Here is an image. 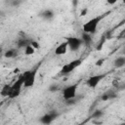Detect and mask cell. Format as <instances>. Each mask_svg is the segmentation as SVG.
<instances>
[{
	"instance_id": "2e32d148",
	"label": "cell",
	"mask_w": 125,
	"mask_h": 125,
	"mask_svg": "<svg viewBox=\"0 0 125 125\" xmlns=\"http://www.w3.org/2000/svg\"><path fill=\"white\" fill-rule=\"evenodd\" d=\"M34 52H35V48H34L31 44L27 45V46L24 48V54H25V55H27V56L33 55V54H34Z\"/></svg>"
},
{
	"instance_id": "cb8c5ba5",
	"label": "cell",
	"mask_w": 125,
	"mask_h": 125,
	"mask_svg": "<svg viewBox=\"0 0 125 125\" xmlns=\"http://www.w3.org/2000/svg\"><path fill=\"white\" fill-rule=\"evenodd\" d=\"M117 1H118V0H106V3L109 4V5H113V4H115Z\"/></svg>"
},
{
	"instance_id": "30bf717a",
	"label": "cell",
	"mask_w": 125,
	"mask_h": 125,
	"mask_svg": "<svg viewBox=\"0 0 125 125\" xmlns=\"http://www.w3.org/2000/svg\"><path fill=\"white\" fill-rule=\"evenodd\" d=\"M92 34L90 33H87V32H82V35H81V39L83 41V44H85L86 46H89L91 43H92V37H91Z\"/></svg>"
},
{
	"instance_id": "5bb4252c",
	"label": "cell",
	"mask_w": 125,
	"mask_h": 125,
	"mask_svg": "<svg viewBox=\"0 0 125 125\" xmlns=\"http://www.w3.org/2000/svg\"><path fill=\"white\" fill-rule=\"evenodd\" d=\"M11 90H12V86H10V85H5V86L2 88V90H1V95H2L3 97H5V96L9 97V95H10V93H11Z\"/></svg>"
},
{
	"instance_id": "5b68a950",
	"label": "cell",
	"mask_w": 125,
	"mask_h": 125,
	"mask_svg": "<svg viewBox=\"0 0 125 125\" xmlns=\"http://www.w3.org/2000/svg\"><path fill=\"white\" fill-rule=\"evenodd\" d=\"M66 42L68 44V48L72 52L78 51L80 49L81 45L83 44L82 39L78 38V37H68V38H66Z\"/></svg>"
},
{
	"instance_id": "e0dca14e",
	"label": "cell",
	"mask_w": 125,
	"mask_h": 125,
	"mask_svg": "<svg viewBox=\"0 0 125 125\" xmlns=\"http://www.w3.org/2000/svg\"><path fill=\"white\" fill-rule=\"evenodd\" d=\"M104 115V111L103 110H100V109H96L94 111V113L92 114V117L93 118H100Z\"/></svg>"
},
{
	"instance_id": "8992f818",
	"label": "cell",
	"mask_w": 125,
	"mask_h": 125,
	"mask_svg": "<svg viewBox=\"0 0 125 125\" xmlns=\"http://www.w3.org/2000/svg\"><path fill=\"white\" fill-rule=\"evenodd\" d=\"M104 77V74H97V75H93V76H91V77H89L88 78V80H87V85H88V87H90V88H92V89H94V88H96L97 86H98V84L100 83V81L103 79Z\"/></svg>"
},
{
	"instance_id": "7a4b0ae2",
	"label": "cell",
	"mask_w": 125,
	"mask_h": 125,
	"mask_svg": "<svg viewBox=\"0 0 125 125\" xmlns=\"http://www.w3.org/2000/svg\"><path fill=\"white\" fill-rule=\"evenodd\" d=\"M82 63V60L81 59H76V60H73V61H71L70 62H68V63H66V64H64L62 67V69H61V74H62V75H66V74H68V73H70V72H72L76 67H78L80 64Z\"/></svg>"
},
{
	"instance_id": "44dd1931",
	"label": "cell",
	"mask_w": 125,
	"mask_h": 125,
	"mask_svg": "<svg viewBox=\"0 0 125 125\" xmlns=\"http://www.w3.org/2000/svg\"><path fill=\"white\" fill-rule=\"evenodd\" d=\"M104 59H100V60H98L96 62V65L97 66H101V65L104 64Z\"/></svg>"
},
{
	"instance_id": "9c48e42d",
	"label": "cell",
	"mask_w": 125,
	"mask_h": 125,
	"mask_svg": "<svg viewBox=\"0 0 125 125\" xmlns=\"http://www.w3.org/2000/svg\"><path fill=\"white\" fill-rule=\"evenodd\" d=\"M39 16H40L42 19L46 20V21H51V20H53V19H54L55 14H54V12H53L52 10L47 9V10H44L42 13H40V15H39Z\"/></svg>"
},
{
	"instance_id": "ba28073f",
	"label": "cell",
	"mask_w": 125,
	"mask_h": 125,
	"mask_svg": "<svg viewBox=\"0 0 125 125\" xmlns=\"http://www.w3.org/2000/svg\"><path fill=\"white\" fill-rule=\"evenodd\" d=\"M67 48H68V44L66 41L64 42H62L61 44H59L56 49H55V55L57 56H62V55H64L67 51Z\"/></svg>"
},
{
	"instance_id": "7c38bea8",
	"label": "cell",
	"mask_w": 125,
	"mask_h": 125,
	"mask_svg": "<svg viewBox=\"0 0 125 125\" xmlns=\"http://www.w3.org/2000/svg\"><path fill=\"white\" fill-rule=\"evenodd\" d=\"M113 64L116 68H120L125 65V57H118L114 60Z\"/></svg>"
},
{
	"instance_id": "603a6c76",
	"label": "cell",
	"mask_w": 125,
	"mask_h": 125,
	"mask_svg": "<svg viewBox=\"0 0 125 125\" xmlns=\"http://www.w3.org/2000/svg\"><path fill=\"white\" fill-rule=\"evenodd\" d=\"M87 13H88V9H87V8H84V9L81 11V14H80V16H81V17H83V16H85Z\"/></svg>"
},
{
	"instance_id": "d6986e66",
	"label": "cell",
	"mask_w": 125,
	"mask_h": 125,
	"mask_svg": "<svg viewBox=\"0 0 125 125\" xmlns=\"http://www.w3.org/2000/svg\"><path fill=\"white\" fill-rule=\"evenodd\" d=\"M58 89H59V86L58 85H51L50 87H49V91H51V92H56V91H58Z\"/></svg>"
},
{
	"instance_id": "d4e9b609",
	"label": "cell",
	"mask_w": 125,
	"mask_h": 125,
	"mask_svg": "<svg viewBox=\"0 0 125 125\" xmlns=\"http://www.w3.org/2000/svg\"><path fill=\"white\" fill-rule=\"evenodd\" d=\"M19 71V68H16L15 70H14V73H16V72H18Z\"/></svg>"
},
{
	"instance_id": "ffe728a7",
	"label": "cell",
	"mask_w": 125,
	"mask_h": 125,
	"mask_svg": "<svg viewBox=\"0 0 125 125\" xmlns=\"http://www.w3.org/2000/svg\"><path fill=\"white\" fill-rule=\"evenodd\" d=\"M31 45L35 48V49H39L40 48V45H39V43L37 42V41H35V40H31Z\"/></svg>"
},
{
	"instance_id": "83f0119b",
	"label": "cell",
	"mask_w": 125,
	"mask_h": 125,
	"mask_svg": "<svg viewBox=\"0 0 125 125\" xmlns=\"http://www.w3.org/2000/svg\"><path fill=\"white\" fill-rule=\"evenodd\" d=\"M124 38H125V33H124Z\"/></svg>"
},
{
	"instance_id": "8fae6325",
	"label": "cell",
	"mask_w": 125,
	"mask_h": 125,
	"mask_svg": "<svg viewBox=\"0 0 125 125\" xmlns=\"http://www.w3.org/2000/svg\"><path fill=\"white\" fill-rule=\"evenodd\" d=\"M117 97V95L113 92H107V93H104L102 95L101 97V100L103 102H105V101H108V100H112V99H115Z\"/></svg>"
},
{
	"instance_id": "484cf974",
	"label": "cell",
	"mask_w": 125,
	"mask_h": 125,
	"mask_svg": "<svg viewBox=\"0 0 125 125\" xmlns=\"http://www.w3.org/2000/svg\"><path fill=\"white\" fill-rule=\"evenodd\" d=\"M123 53H124V55H125V47H124V49H123Z\"/></svg>"
},
{
	"instance_id": "52a82bcc",
	"label": "cell",
	"mask_w": 125,
	"mask_h": 125,
	"mask_svg": "<svg viewBox=\"0 0 125 125\" xmlns=\"http://www.w3.org/2000/svg\"><path fill=\"white\" fill-rule=\"evenodd\" d=\"M58 117V113L57 112H50V113H46L43 116L40 117V122L43 124H50L52 123L56 118Z\"/></svg>"
},
{
	"instance_id": "ac0fdd59",
	"label": "cell",
	"mask_w": 125,
	"mask_h": 125,
	"mask_svg": "<svg viewBox=\"0 0 125 125\" xmlns=\"http://www.w3.org/2000/svg\"><path fill=\"white\" fill-rule=\"evenodd\" d=\"M21 4V0H11V6L12 7H18Z\"/></svg>"
},
{
	"instance_id": "4316f807",
	"label": "cell",
	"mask_w": 125,
	"mask_h": 125,
	"mask_svg": "<svg viewBox=\"0 0 125 125\" xmlns=\"http://www.w3.org/2000/svg\"><path fill=\"white\" fill-rule=\"evenodd\" d=\"M122 2H123V3H125V0H122Z\"/></svg>"
},
{
	"instance_id": "9a60e30c",
	"label": "cell",
	"mask_w": 125,
	"mask_h": 125,
	"mask_svg": "<svg viewBox=\"0 0 125 125\" xmlns=\"http://www.w3.org/2000/svg\"><path fill=\"white\" fill-rule=\"evenodd\" d=\"M17 54H18V52H17L15 49H9V50H7V51L5 52L4 56H5V58L11 59V58H14L15 56H17Z\"/></svg>"
},
{
	"instance_id": "3957f363",
	"label": "cell",
	"mask_w": 125,
	"mask_h": 125,
	"mask_svg": "<svg viewBox=\"0 0 125 125\" xmlns=\"http://www.w3.org/2000/svg\"><path fill=\"white\" fill-rule=\"evenodd\" d=\"M23 74H24V77H25L23 87H24V88H30V87H32V86L34 85V83H35L36 74H37V69L24 71Z\"/></svg>"
},
{
	"instance_id": "6da1fadb",
	"label": "cell",
	"mask_w": 125,
	"mask_h": 125,
	"mask_svg": "<svg viewBox=\"0 0 125 125\" xmlns=\"http://www.w3.org/2000/svg\"><path fill=\"white\" fill-rule=\"evenodd\" d=\"M101 21H102L101 16L92 18L91 20H89L88 21H86L83 24V26H82L83 31L87 32V33H90V34H95L97 32V29H98V26H99V23H100Z\"/></svg>"
},
{
	"instance_id": "7402d4cb",
	"label": "cell",
	"mask_w": 125,
	"mask_h": 125,
	"mask_svg": "<svg viewBox=\"0 0 125 125\" xmlns=\"http://www.w3.org/2000/svg\"><path fill=\"white\" fill-rule=\"evenodd\" d=\"M104 39H103V41H101V42L99 43V45L97 46V50H98V51H101V50H102L103 45H104Z\"/></svg>"
},
{
	"instance_id": "277c9868",
	"label": "cell",
	"mask_w": 125,
	"mask_h": 125,
	"mask_svg": "<svg viewBox=\"0 0 125 125\" xmlns=\"http://www.w3.org/2000/svg\"><path fill=\"white\" fill-rule=\"evenodd\" d=\"M76 90H77V85L76 84H72V85H69V86L63 88V90H62V98L65 101L73 100L76 97Z\"/></svg>"
},
{
	"instance_id": "4fadbf2b",
	"label": "cell",
	"mask_w": 125,
	"mask_h": 125,
	"mask_svg": "<svg viewBox=\"0 0 125 125\" xmlns=\"http://www.w3.org/2000/svg\"><path fill=\"white\" fill-rule=\"evenodd\" d=\"M29 44H31V40L30 39H24V38L19 39V41L17 42L18 48H25Z\"/></svg>"
}]
</instances>
